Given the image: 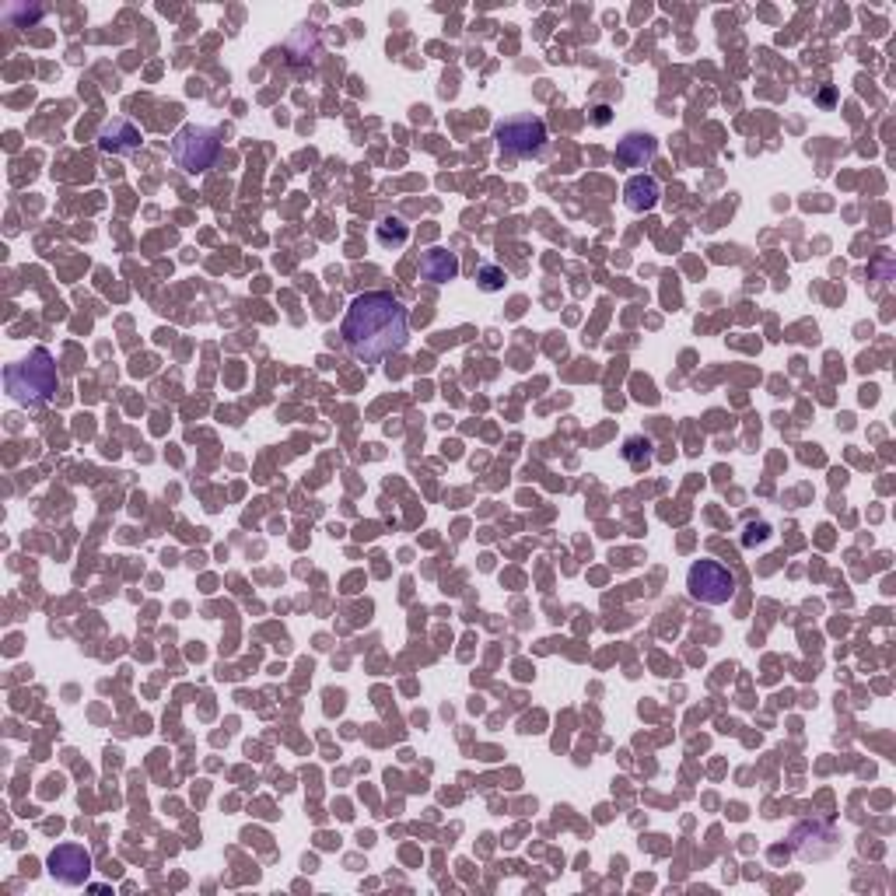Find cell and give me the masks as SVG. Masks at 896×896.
I'll return each instance as SVG.
<instances>
[{"label": "cell", "mask_w": 896, "mask_h": 896, "mask_svg": "<svg viewBox=\"0 0 896 896\" xmlns=\"http://www.w3.org/2000/svg\"><path fill=\"white\" fill-rule=\"evenodd\" d=\"M340 336L347 350L361 361H382L410 340V319L399 298L389 291H364L343 312Z\"/></svg>", "instance_id": "1"}, {"label": "cell", "mask_w": 896, "mask_h": 896, "mask_svg": "<svg viewBox=\"0 0 896 896\" xmlns=\"http://www.w3.org/2000/svg\"><path fill=\"white\" fill-rule=\"evenodd\" d=\"M56 385H60V375H56V364L46 347H35L25 361H14L4 368L7 396L21 406H35V403L53 399Z\"/></svg>", "instance_id": "2"}, {"label": "cell", "mask_w": 896, "mask_h": 896, "mask_svg": "<svg viewBox=\"0 0 896 896\" xmlns=\"http://www.w3.org/2000/svg\"><path fill=\"white\" fill-rule=\"evenodd\" d=\"M494 140L508 158H536L546 151V123L536 112H518L494 126Z\"/></svg>", "instance_id": "3"}, {"label": "cell", "mask_w": 896, "mask_h": 896, "mask_svg": "<svg viewBox=\"0 0 896 896\" xmlns=\"http://www.w3.org/2000/svg\"><path fill=\"white\" fill-rule=\"evenodd\" d=\"M217 151H221V140L210 126L186 123L172 137V158L182 172H207L217 161Z\"/></svg>", "instance_id": "4"}, {"label": "cell", "mask_w": 896, "mask_h": 896, "mask_svg": "<svg viewBox=\"0 0 896 896\" xmlns=\"http://www.w3.org/2000/svg\"><path fill=\"white\" fill-rule=\"evenodd\" d=\"M686 592L704 606H725L735 595V574L721 560H697L686 571Z\"/></svg>", "instance_id": "5"}, {"label": "cell", "mask_w": 896, "mask_h": 896, "mask_svg": "<svg viewBox=\"0 0 896 896\" xmlns=\"http://www.w3.org/2000/svg\"><path fill=\"white\" fill-rule=\"evenodd\" d=\"M46 868L56 882L63 886H81L91 875V854L81 844H56L46 858Z\"/></svg>", "instance_id": "6"}, {"label": "cell", "mask_w": 896, "mask_h": 896, "mask_svg": "<svg viewBox=\"0 0 896 896\" xmlns=\"http://www.w3.org/2000/svg\"><path fill=\"white\" fill-rule=\"evenodd\" d=\"M98 147H102L105 154H133L140 147V130L130 123V119L116 116V119H109V123H102V130H98Z\"/></svg>", "instance_id": "7"}, {"label": "cell", "mask_w": 896, "mask_h": 896, "mask_svg": "<svg viewBox=\"0 0 896 896\" xmlns=\"http://www.w3.org/2000/svg\"><path fill=\"white\" fill-rule=\"evenodd\" d=\"M658 154V140L651 133H627V137L616 144V161L623 168H644L651 165Z\"/></svg>", "instance_id": "8"}, {"label": "cell", "mask_w": 896, "mask_h": 896, "mask_svg": "<svg viewBox=\"0 0 896 896\" xmlns=\"http://www.w3.org/2000/svg\"><path fill=\"white\" fill-rule=\"evenodd\" d=\"M420 277L427 284H448V280L459 277V256L448 249H431L420 256Z\"/></svg>", "instance_id": "9"}, {"label": "cell", "mask_w": 896, "mask_h": 896, "mask_svg": "<svg viewBox=\"0 0 896 896\" xmlns=\"http://www.w3.org/2000/svg\"><path fill=\"white\" fill-rule=\"evenodd\" d=\"M658 196H662V186H658L651 175H634V179H627V186H623V203H627L630 210H637V214L655 210Z\"/></svg>", "instance_id": "10"}, {"label": "cell", "mask_w": 896, "mask_h": 896, "mask_svg": "<svg viewBox=\"0 0 896 896\" xmlns=\"http://www.w3.org/2000/svg\"><path fill=\"white\" fill-rule=\"evenodd\" d=\"M623 459H627L634 469L651 466V459H655V445H651V438H644V434H630V438L623 441Z\"/></svg>", "instance_id": "11"}, {"label": "cell", "mask_w": 896, "mask_h": 896, "mask_svg": "<svg viewBox=\"0 0 896 896\" xmlns=\"http://www.w3.org/2000/svg\"><path fill=\"white\" fill-rule=\"evenodd\" d=\"M375 238H378V245H385V249H399V245L410 238V228L403 224V217H382L375 228Z\"/></svg>", "instance_id": "12"}, {"label": "cell", "mask_w": 896, "mask_h": 896, "mask_svg": "<svg viewBox=\"0 0 896 896\" xmlns=\"http://www.w3.org/2000/svg\"><path fill=\"white\" fill-rule=\"evenodd\" d=\"M504 270L501 266H494V263H487V266H480V270H476V284H480V291H487V294H494V291H501L504 287Z\"/></svg>", "instance_id": "13"}, {"label": "cell", "mask_w": 896, "mask_h": 896, "mask_svg": "<svg viewBox=\"0 0 896 896\" xmlns=\"http://www.w3.org/2000/svg\"><path fill=\"white\" fill-rule=\"evenodd\" d=\"M595 112H599V116H595V123H606V119H609V116H606V112H609L606 105H599V109H595Z\"/></svg>", "instance_id": "14"}]
</instances>
